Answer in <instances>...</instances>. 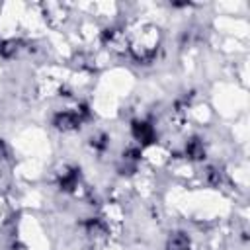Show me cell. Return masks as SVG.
<instances>
[{
	"label": "cell",
	"instance_id": "5bb4252c",
	"mask_svg": "<svg viewBox=\"0 0 250 250\" xmlns=\"http://www.w3.org/2000/svg\"><path fill=\"white\" fill-rule=\"evenodd\" d=\"M2 43H4V39H2V37H0V47H2Z\"/></svg>",
	"mask_w": 250,
	"mask_h": 250
},
{
	"label": "cell",
	"instance_id": "8992f818",
	"mask_svg": "<svg viewBox=\"0 0 250 250\" xmlns=\"http://www.w3.org/2000/svg\"><path fill=\"white\" fill-rule=\"evenodd\" d=\"M133 137L143 143V145H148L154 141V129L152 125H148L146 121H135L133 123Z\"/></svg>",
	"mask_w": 250,
	"mask_h": 250
},
{
	"label": "cell",
	"instance_id": "ba28073f",
	"mask_svg": "<svg viewBox=\"0 0 250 250\" xmlns=\"http://www.w3.org/2000/svg\"><path fill=\"white\" fill-rule=\"evenodd\" d=\"M59 184H61V189L72 191L74 188H78V172H76V170H68V168H64V172H61Z\"/></svg>",
	"mask_w": 250,
	"mask_h": 250
},
{
	"label": "cell",
	"instance_id": "5b68a950",
	"mask_svg": "<svg viewBox=\"0 0 250 250\" xmlns=\"http://www.w3.org/2000/svg\"><path fill=\"white\" fill-rule=\"evenodd\" d=\"M84 227H86L88 236L94 240H105L109 236V229L102 219H88Z\"/></svg>",
	"mask_w": 250,
	"mask_h": 250
},
{
	"label": "cell",
	"instance_id": "30bf717a",
	"mask_svg": "<svg viewBox=\"0 0 250 250\" xmlns=\"http://www.w3.org/2000/svg\"><path fill=\"white\" fill-rule=\"evenodd\" d=\"M20 49H21V41L20 39H4V43L0 47V55L2 57H14Z\"/></svg>",
	"mask_w": 250,
	"mask_h": 250
},
{
	"label": "cell",
	"instance_id": "7c38bea8",
	"mask_svg": "<svg viewBox=\"0 0 250 250\" xmlns=\"http://www.w3.org/2000/svg\"><path fill=\"white\" fill-rule=\"evenodd\" d=\"M105 145H107V139H105V135H96V137H92V146H96V148H105Z\"/></svg>",
	"mask_w": 250,
	"mask_h": 250
},
{
	"label": "cell",
	"instance_id": "8fae6325",
	"mask_svg": "<svg viewBox=\"0 0 250 250\" xmlns=\"http://www.w3.org/2000/svg\"><path fill=\"white\" fill-rule=\"evenodd\" d=\"M205 180H207L211 186H219V184L223 182V174H221V170L209 166V168L205 170Z\"/></svg>",
	"mask_w": 250,
	"mask_h": 250
},
{
	"label": "cell",
	"instance_id": "277c9868",
	"mask_svg": "<svg viewBox=\"0 0 250 250\" xmlns=\"http://www.w3.org/2000/svg\"><path fill=\"white\" fill-rule=\"evenodd\" d=\"M80 123H82V119H80V115H78L76 111H61V113H57L55 119H53V125H55L59 131H72V129H76Z\"/></svg>",
	"mask_w": 250,
	"mask_h": 250
},
{
	"label": "cell",
	"instance_id": "52a82bcc",
	"mask_svg": "<svg viewBox=\"0 0 250 250\" xmlns=\"http://www.w3.org/2000/svg\"><path fill=\"white\" fill-rule=\"evenodd\" d=\"M186 156L191 158V160H203L205 158V146H203V143L197 137H193V139L188 141V145H186Z\"/></svg>",
	"mask_w": 250,
	"mask_h": 250
},
{
	"label": "cell",
	"instance_id": "9c48e42d",
	"mask_svg": "<svg viewBox=\"0 0 250 250\" xmlns=\"http://www.w3.org/2000/svg\"><path fill=\"white\" fill-rule=\"evenodd\" d=\"M168 250H189V238L184 232H174L168 240Z\"/></svg>",
	"mask_w": 250,
	"mask_h": 250
},
{
	"label": "cell",
	"instance_id": "7a4b0ae2",
	"mask_svg": "<svg viewBox=\"0 0 250 250\" xmlns=\"http://www.w3.org/2000/svg\"><path fill=\"white\" fill-rule=\"evenodd\" d=\"M102 41H104V45H105L111 53H115V55H125V53L129 51V37H127V33H125L123 29H119V27H109V29H105V31L102 33Z\"/></svg>",
	"mask_w": 250,
	"mask_h": 250
},
{
	"label": "cell",
	"instance_id": "6da1fadb",
	"mask_svg": "<svg viewBox=\"0 0 250 250\" xmlns=\"http://www.w3.org/2000/svg\"><path fill=\"white\" fill-rule=\"evenodd\" d=\"M139 31L141 33H137L129 41V51L137 62H150L158 49V29L154 25H143V29Z\"/></svg>",
	"mask_w": 250,
	"mask_h": 250
},
{
	"label": "cell",
	"instance_id": "4fadbf2b",
	"mask_svg": "<svg viewBox=\"0 0 250 250\" xmlns=\"http://www.w3.org/2000/svg\"><path fill=\"white\" fill-rule=\"evenodd\" d=\"M6 158V145H4V141H0V160H4Z\"/></svg>",
	"mask_w": 250,
	"mask_h": 250
},
{
	"label": "cell",
	"instance_id": "3957f363",
	"mask_svg": "<svg viewBox=\"0 0 250 250\" xmlns=\"http://www.w3.org/2000/svg\"><path fill=\"white\" fill-rule=\"evenodd\" d=\"M43 14H45V20L49 25L53 27H59L66 21L68 18V10L66 6L62 4H57V2H49V4H43Z\"/></svg>",
	"mask_w": 250,
	"mask_h": 250
}]
</instances>
